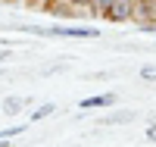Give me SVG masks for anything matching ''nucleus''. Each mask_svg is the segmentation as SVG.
Returning a JSON list of instances; mask_svg holds the SVG:
<instances>
[{"label": "nucleus", "instance_id": "39448f33", "mask_svg": "<svg viewBox=\"0 0 156 147\" xmlns=\"http://www.w3.org/2000/svg\"><path fill=\"white\" fill-rule=\"evenodd\" d=\"M3 110H6V113H19V110H22V100H19V97H9Z\"/></svg>", "mask_w": 156, "mask_h": 147}, {"label": "nucleus", "instance_id": "423d86ee", "mask_svg": "<svg viewBox=\"0 0 156 147\" xmlns=\"http://www.w3.org/2000/svg\"><path fill=\"white\" fill-rule=\"evenodd\" d=\"M140 78H147V82H156V66H144V69H140Z\"/></svg>", "mask_w": 156, "mask_h": 147}, {"label": "nucleus", "instance_id": "6e6552de", "mask_svg": "<svg viewBox=\"0 0 156 147\" xmlns=\"http://www.w3.org/2000/svg\"><path fill=\"white\" fill-rule=\"evenodd\" d=\"M147 141H156V122H153V125L147 128Z\"/></svg>", "mask_w": 156, "mask_h": 147}, {"label": "nucleus", "instance_id": "9b49d317", "mask_svg": "<svg viewBox=\"0 0 156 147\" xmlns=\"http://www.w3.org/2000/svg\"><path fill=\"white\" fill-rule=\"evenodd\" d=\"M0 147H6V141H0Z\"/></svg>", "mask_w": 156, "mask_h": 147}, {"label": "nucleus", "instance_id": "20e7f679", "mask_svg": "<svg viewBox=\"0 0 156 147\" xmlns=\"http://www.w3.org/2000/svg\"><path fill=\"white\" fill-rule=\"evenodd\" d=\"M53 110H56V106H53V103H44V106H37V110L31 113V122H37V119H47V116H50V113H53Z\"/></svg>", "mask_w": 156, "mask_h": 147}, {"label": "nucleus", "instance_id": "1a4fd4ad", "mask_svg": "<svg viewBox=\"0 0 156 147\" xmlns=\"http://www.w3.org/2000/svg\"><path fill=\"white\" fill-rule=\"evenodd\" d=\"M72 3H78V6H84V3H90V0H72Z\"/></svg>", "mask_w": 156, "mask_h": 147}, {"label": "nucleus", "instance_id": "f257e3e1", "mask_svg": "<svg viewBox=\"0 0 156 147\" xmlns=\"http://www.w3.org/2000/svg\"><path fill=\"white\" fill-rule=\"evenodd\" d=\"M34 35H47V38H100L97 28H87V25H75V28H66V25H56V28H28Z\"/></svg>", "mask_w": 156, "mask_h": 147}, {"label": "nucleus", "instance_id": "f03ea898", "mask_svg": "<svg viewBox=\"0 0 156 147\" xmlns=\"http://www.w3.org/2000/svg\"><path fill=\"white\" fill-rule=\"evenodd\" d=\"M131 13H134L131 0H112L109 9H106V16H109L112 22H125V19H131Z\"/></svg>", "mask_w": 156, "mask_h": 147}, {"label": "nucleus", "instance_id": "0eeeda50", "mask_svg": "<svg viewBox=\"0 0 156 147\" xmlns=\"http://www.w3.org/2000/svg\"><path fill=\"white\" fill-rule=\"evenodd\" d=\"M109 3H112V0H97V13H106Z\"/></svg>", "mask_w": 156, "mask_h": 147}, {"label": "nucleus", "instance_id": "7ed1b4c3", "mask_svg": "<svg viewBox=\"0 0 156 147\" xmlns=\"http://www.w3.org/2000/svg\"><path fill=\"white\" fill-rule=\"evenodd\" d=\"M115 103V94H97V97H84L81 103V110H97V106H112Z\"/></svg>", "mask_w": 156, "mask_h": 147}, {"label": "nucleus", "instance_id": "9d476101", "mask_svg": "<svg viewBox=\"0 0 156 147\" xmlns=\"http://www.w3.org/2000/svg\"><path fill=\"white\" fill-rule=\"evenodd\" d=\"M6 57H9V53H0V63H3V60H6Z\"/></svg>", "mask_w": 156, "mask_h": 147}]
</instances>
